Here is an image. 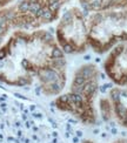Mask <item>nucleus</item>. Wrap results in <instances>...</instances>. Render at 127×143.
I'll use <instances>...</instances> for the list:
<instances>
[{
	"mask_svg": "<svg viewBox=\"0 0 127 143\" xmlns=\"http://www.w3.org/2000/svg\"><path fill=\"white\" fill-rule=\"evenodd\" d=\"M0 80L37 94L58 95L66 82L64 52L48 32H17L0 49Z\"/></svg>",
	"mask_w": 127,
	"mask_h": 143,
	"instance_id": "obj_1",
	"label": "nucleus"
},
{
	"mask_svg": "<svg viewBox=\"0 0 127 143\" xmlns=\"http://www.w3.org/2000/svg\"><path fill=\"white\" fill-rule=\"evenodd\" d=\"M0 143H64L40 107L0 93Z\"/></svg>",
	"mask_w": 127,
	"mask_h": 143,
	"instance_id": "obj_2",
	"label": "nucleus"
},
{
	"mask_svg": "<svg viewBox=\"0 0 127 143\" xmlns=\"http://www.w3.org/2000/svg\"><path fill=\"white\" fill-rule=\"evenodd\" d=\"M99 89V72L94 65H85L75 72L68 93L58 96L54 106L61 112L69 113L84 124L97 122L94 99Z\"/></svg>",
	"mask_w": 127,
	"mask_h": 143,
	"instance_id": "obj_3",
	"label": "nucleus"
},
{
	"mask_svg": "<svg viewBox=\"0 0 127 143\" xmlns=\"http://www.w3.org/2000/svg\"><path fill=\"white\" fill-rule=\"evenodd\" d=\"M88 44L97 53H105L127 41V12H98L88 21Z\"/></svg>",
	"mask_w": 127,
	"mask_h": 143,
	"instance_id": "obj_4",
	"label": "nucleus"
},
{
	"mask_svg": "<svg viewBox=\"0 0 127 143\" xmlns=\"http://www.w3.org/2000/svg\"><path fill=\"white\" fill-rule=\"evenodd\" d=\"M55 40L65 53L74 54L86 51L88 45V28L81 11L71 8L64 14L57 26Z\"/></svg>",
	"mask_w": 127,
	"mask_h": 143,
	"instance_id": "obj_5",
	"label": "nucleus"
},
{
	"mask_svg": "<svg viewBox=\"0 0 127 143\" xmlns=\"http://www.w3.org/2000/svg\"><path fill=\"white\" fill-rule=\"evenodd\" d=\"M100 109L104 120L114 117L121 127L127 129V88H112L108 99L100 101Z\"/></svg>",
	"mask_w": 127,
	"mask_h": 143,
	"instance_id": "obj_6",
	"label": "nucleus"
},
{
	"mask_svg": "<svg viewBox=\"0 0 127 143\" xmlns=\"http://www.w3.org/2000/svg\"><path fill=\"white\" fill-rule=\"evenodd\" d=\"M104 68L107 76L114 83L127 87V42L119 44L111 51Z\"/></svg>",
	"mask_w": 127,
	"mask_h": 143,
	"instance_id": "obj_7",
	"label": "nucleus"
},
{
	"mask_svg": "<svg viewBox=\"0 0 127 143\" xmlns=\"http://www.w3.org/2000/svg\"><path fill=\"white\" fill-rule=\"evenodd\" d=\"M113 143H127V138H122V140H118Z\"/></svg>",
	"mask_w": 127,
	"mask_h": 143,
	"instance_id": "obj_8",
	"label": "nucleus"
},
{
	"mask_svg": "<svg viewBox=\"0 0 127 143\" xmlns=\"http://www.w3.org/2000/svg\"><path fill=\"white\" fill-rule=\"evenodd\" d=\"M82 143H94V142H92V141H89V140H85Z\"/></svg>",
	"mask_w": 127,
	"mask_h": 143,
	"instance_id": "obj_9",
	"label": "nucleus"
}]
</instances>
